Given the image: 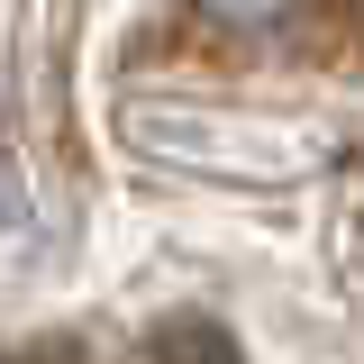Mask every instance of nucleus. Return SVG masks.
I'll return each instance as SVG.
<instances>
[{"mask_svg":"<svg viewBox=\"0 0 364 364\" xmlns=\"http://www.w3.org/2000/svg\"><path fill=\"white\" fill-rule=\"evenodd\" d=\"M136 364H246V355H237V337H228L219 318H173V328L146 337Z\"/></svg>","mask_w":364,"mask_h":364,"instance_id":"nucleus-1","label":"nucleus"},{"mask_svg":"<svg viewBox=\"0 0 364 364\" xmlns=\"http://www.w3.org/2000/svg\"><path fill=\"white\" fill-rule=\"evenodd\" d=\"M0 364H37V355H0Z\"/></svg>","mask_w":364,"mask_h":364,"instance_id":"nucleus-2","label":"nucleus"}]
</instances>
